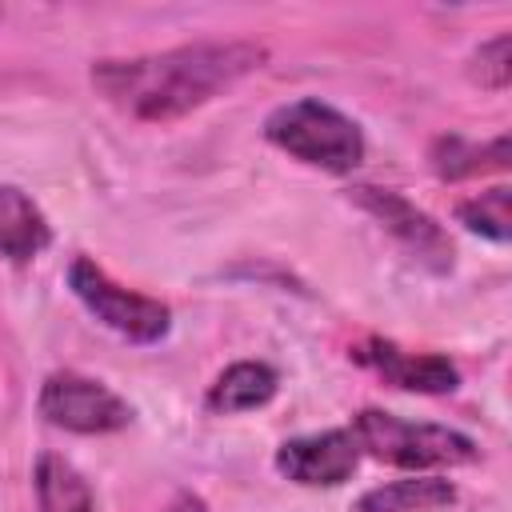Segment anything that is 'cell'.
<instances>
[{"mask_svg": "<svg viewBox=\"0 0 512 512\" xmlns=\"http://www.w3.org/2000/svg\"><path fill=\"white\" fill-rule=\"evenodd\" d=\"M352 200H356L384 232H392L420 264H428L432 272H448V268H452V240H448V232H444L428 212H420L412 200H404V196L392 192V188H372V184L352 188Z\"/></svg>", "mask_w": 512, "mask_h": 512, "instance_id": "obj_6", "label": "cell"}, {"mask_svg": "<svg viewBox=\"0 0 512 512\" xmlns=\"http://www.w3.org/2000/svg\"><path fill=\"white\" fill-rule=\"evenodd\" d=\"M352 360L372 368L380 380H388L392 388H404V392H428V396H440V392H452L460 384V372L448 356H436V352H408L392 340H364L352 348Z\"/></svg>", "mask_w": 512, "mask_h": 512, "instance_id": "obj_8", "label": "cell"}, {"mask_svg": "<svg viewBox=\"0 0 512 512\" xmlns=\"http://www.w3.org/2000/svg\"><path fill=\"white\" fill-rule=\"evenodd\" d=\"M40 416L64 432L104 436L132 424V404L80 372H52L40 388Z\"/></svg>", "mask_w": 512, "mask_h": 512, "instance_id": "obj_5", "label": "cell"}, {"mask_svg": "<svg viewBox=\"0 0 512 512\" xmlns=\"http://www.w3.org/2000/svg\"><path fill=\"white\" fill-rule=\"evenodd\" d=\"M48 240H52V228L44 212L32 204V196L12 184H0V256L24 264L40 256Z\"/></svg>", "mask_w": 512, "mask_h": 512, "instance_id": "obj_10", "label": "cell"}, {"mask_svg": "<svg viewBox=\"0 0 512 512\" xmlns=\"http://www.w3.org/2000/svg\"><path fill=\"white\" fill-rule=\"evenodd\" d=\"M468 76L488 92H504L508 80H512V36L500 32L488 44H480L468 60Z\"/></svg>", "mask_w": 512, "mask_h": 512, "instance_id": "obj_15", "label": "cell"}, {"mask_svg": "<svg viewBox=\"0 0 512 512\" xmlns=\"http://www.w3.org/2000/svg\"><path fill=\"white\" fill-rule=\"evenodd\" d=\"M428 160L440 180H468L488 168H508V136H496L488 144H472L464 136H440Z\"/></svg>", "mask_w": 512, "mask_h": 512, "instance_id": "obj_12", "label": "cell"}, {"mask_svg": "<svg viewBox=\"0 0 512 512\" xmlns=\"http://www.w3.org/2000/svg\"><path fill=\"white\" fill-rule=\"evenodd\" d=\"M264 60L268 48L252 40H208V44L168 48L156 56L100 60L92 68V84L108 104L124 108L128 116L148 124H168L208 104L216 92L232 88Z\"/></svg>", "mask_w": 512, "mask_h": 512, "instance_id": "obj_1", "label": "cell"}, {"mask_svg": "<svg viewBox=\"0 0 512 512\" xmlns=\"http://www.w3.org/2000/svg\"><path fill=\"white\" fill-rule=\"evenodd\" d=\"M264 136L280 152H288L304 164H316L324 172H352L364 160V136H360L356 120H348L340 108H332L316 96L280 104L264 120Z\"/></svg>", "mask_w": 512, "mask_h": 512, "instance_id": "obj_2", "label": "cell"}, {"mask_svg": "<svg viewBox=\"0 0 512 512\" xmlns=\"http://www.w3.org/2000/svg\"><path fill=\"white\" fill-rule=\"evenodd\" d=\"M360 464V448L352 432L328 428L316 436H296L276 448V472L304 488H332L344 484Z\"/></svg>", "mask_w": 512, "mask_h": 512, "instance_id": "obj_7", "label": "cell"}, {"mask_svg": "<svg viewBox=\"0 0 512 512\" xmlns=\"http://www.w3.org/2000/svg\"><path fill=\"white\" fill-rule=\"evenodd\" d=\"M164 512H208V504H204L200 496H192V492H180Z\"/></svg>", "mask_w": 512, "mask_h": 512, "instance_id": "obj_16", "label": "cell"}, {"mask_svg": "<svg viewBox=\"0 0 512 512\" xmlns=\"http://www.w3.org/2000/svg\"><path fill=\"white\" fill-rule=\"evenodd\" d=\"M276 368L264 364V360H240V364H228L216 384L208 388L204 404L208 412L216 416H232V412H252V408H264L272 396H276Z\"/></svg>", "mask_w": 512, "mask_h": 512, "instance_id": "obj_9", "label": "cell"}, {"mask_svg": "<svg viewBox=\"0 0 512 512\" xmlns=\"http://www.w3.org/2000/svg\"><path fill=\"white\" fill-rule=\"evenodd\" d=\"M68 288L76 292V300H80L100 324H108L112 332H120V336L132 340V344H156L160 336H168V324H172L168 304L120 288V284H116L104 268H96L88 256H76V260H72V268H68Z\"/></svg>", "mask_w": 512, "mask_h": 512, "instance_id": "obj_4", "label": "cell"}, {"mask_svg": "<svg viewBox=\"0 0 512 512\" xmlns=\"http://www.w3.org/2000/svg\"><path fill=\"white\" fill-rule=\"evenodd\" d=\"M456 216L468 232H480L496 244H508V236H512V192L504 184H496V188L456 204Z\"/></svg>", "mask_w": 512, "mask_h": 512, "instance_id": "obj_14", "label": "cell"}, {"mask_svg": "<svg viewBox=\"0 0 512 512\" xmlns=\"http://www.w3.org/2000/svg\"><path fill=\"white\" fill-rule=\"evenodd\" d=\"M352 440L360 452L372 460L396 464V468H452V464H472L476 444L444 424H412L380 408H364L352 416Z\"/></svg>", "mask_w": 512, "mask_h": 512, "instance_id": "obj_3", "label": "cell"}, {"mask_svg": "<svg viewBox=\"0 0 512 512\" xmlns=\"http://www.w3.org/2000/svg\"><path fill=\"white\" fill-rule=\"evenodd\" d=\"M456 500V488L440 476H408L380 484L356 500L352 512H436Z\"/></svg>", "mask_w": 512, "mask_h": 512, "instance_id": "obj_11", "label": "cell"}, {"mask_svg": "<svg viewBox=\"0 0 512 512\" xmlns=\"http://www.w3.org/2000/svg\"><path fill=\"white\" fill-rule=\"evenodd\" d=\"M36 496L40 512H92L88 480L56 452H44L36 460Z\"/></svg>", "mask_w": 512, "mask_h": 512, "instance_id": "obj_13", "label": "cell"}]
</instances>
